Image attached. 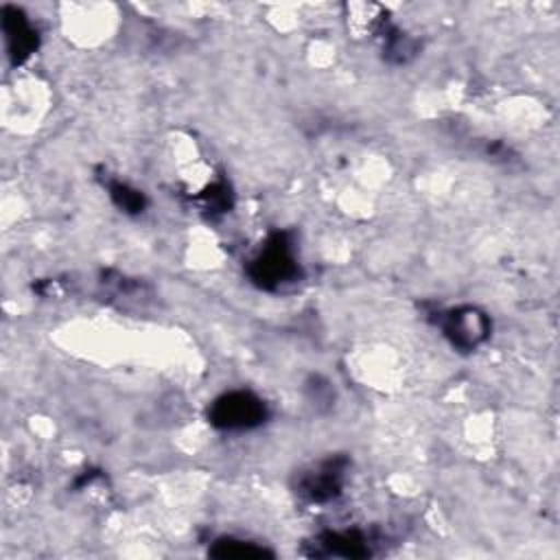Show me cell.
Listing matches in <instances>:
<instances>
[{
  "instance_id": "obj_1",
  "label": "cell",
  "mask_w": 560,
  "mask_h": 560,
  "mask_svg": "<svg viewBox=\"0 0 560 560\" xmlns=\"http://www.w3.org/2000/svg\"><path fill=\"white\" fill-rule=\"evenodd\" d=\"M247 276L254 284L267 291H276L289 282H295L300 278V265L291 234L273 232L247 262Z\"/></svg>"
},
{
  "instance_id": "obj_2",
  "label": "cell",
  "mask_w": 560,
  "mask_h": 560,
  "mask_svg": "<svg viewBox=\"0 0 560 560\" xmlns=\"http://www.w3.org/2000/svg\"><path fill=\"white\" fill-rule=\"evenodd\" d=\"M269 411L260 396L249 389H232L212 400L208 407V422L223 431L256 429L267 420Z\"/></svg>"
},
{
  "instance_id": "obj_3",
  "label": "cell",
  "mask_w": 560,
  "mask_h": 560,
  "mask_svg": "<svg viewBox=\"0 0 560 560\" xmlns=\"http://www.w3.org/2000/svg\"><path fill=\"white\" fill-rule=\"evenodd\" d=\"M348 464L346 455H330L302 468L295 479V492L311 503H328L337 499L346 483Z\"/></svg>"
},
{
  "instance_id": "obj_4",
  "label": "cell",
  "mask_w": 560,
  "mask_h": 560,
  "mask_svg": "<svg viewBox=\"0 0 560 560\" xmlns=\"http://www.w3.org/2000/svg\"><path fill=\"white\" fill-rule=\"evenodd\" d=\"M438 324H440L444 337L457 350H475L490 337V330H492L490 317L477 306L448 308V311L440 313Z\"/></svg>"
},
{
  "instance_id": "obj_5",
  "label": "cell",
  "mask_w": 560,
  "mask_h": 560,
  "mask_svg": "<svg viewBox=\"0 0 560 560\" xmlns=\"http://www.w3.org/2000/svg\"><path fill=\"white\" fill-rule=\"evenodd\" d=\"M2 33L7 42V55L18 66L28 59L37 48V31L31 20L18 7H2Z\"/></svg>"
},
{
  "instance_id": "obj_6",
  "label": "cell",
  "mask_w": 560,
  "mask_h": 560,
  "mask_svg": "<svg viewBox=\"0 0 560 560\" xmlns=\"http://www.w3.org/2000/svg\"><path fill=\"white\" fill-rule=\"evenodd\" d=\"M317 556H343V558H365L372 553V542L361 529H332L322 532L315 542Z\"/></svg>"
},
{
  "instance_id": "obj_7",
  "label": "cell",
  "mask_w": 560,
  "mask_h": 560,
  "mask_svg": "<svg viewBox=\"0 0 560 560\" xmlns=\"http://www.w3.org/2000/svg\"><path fill=\"white\" fill-rule=\"evenodd\" d=\"M418 52V42L398 28H385L383 57L392 63H407Z\"/></svg>"
},
{
  "instance_id": "obj_8",
  "label": "cell",
  "mask_w": 560,
  "mask_h": 560,
  "mask_svg": "<svg viewBox=\"0 0 560 560\" xmlns=\"http://www.w3.org/2000/svg\"><path fill=\"white\" fill-rule=\"evenodd\" d=\"M107 192L112 197V201L127 214H140L147 208V197L142 190L118 182V179H109L107 182Z\"/></svg>"
},
{
  "instance_id": "obj_9",
  "label": "cell",
  "mask_w": 560,
  "mask_h": 560,
  "mask_svg": "<svg viewBox=\"0 0 560 560\" xmlns=\"http://www.w3.org/2000/svg\"><path fill=\"white\" fill-rule=\"evenodd\" d=\"M210 553L217 558H260V556H271L269 549L258 547L256 542L241 540V538H217L214 545L210 547Z\"/></svg>"
}]
</instances>
